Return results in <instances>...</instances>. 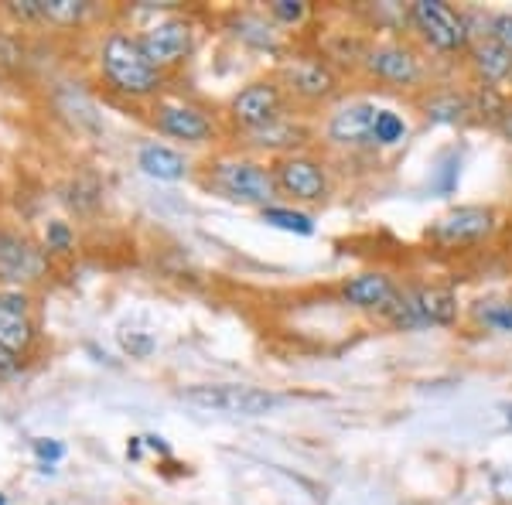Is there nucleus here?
Masks as SVG:
<instances>
[{"mask_svg":"<svg viewBox=\"0 0 512 505\" xmlns=\"http://www.w3.org/2000/svg\"><path fill=\"white\" fill-rule=\"evenodd\" d=\"M99 69H103V76L113 89H120V93H127V96H151L161 89V69L147 59L140 41L123 35V31H113V35L103 41Z\"/></svg>","mask_w":512,"mask_h":505,"instance_id":"f257e3e1","label":"nucleus"},{"mask_svg":"<svg viewBox=\"0 0 512 505\" xmlns=\"http://www.w3.org/2000/svg\"><path fill=\"white\" fill-rule=\"evenodd\" d=\"M181 400L192 403L198 410L209 413H226V417H267L277 407V396L267 389L243 386V383H209V386H192L181 393Z\"/></svg>","mask_w":512,"mask_h":505,"instance_id":"f03ea898","label":"nucleus"},{"mask_svg":"<svg viewBox=\"0 0 512 505\" xmlns=\"http://www.w3.org/2000/svg\"><path fill=\"white\" fill-rule=\"evenodd\" d=\"M212 185L219 188L229 202L239 205H260V209H270V202L277 198V178L270 168L256 161H219L212 168Z\"/></svg>","mask_w":512,"mask_h":505,"instance_id":"7ed1b4c3","label":"nucleus"},{"mask_svg":"<svg viewBox=\"0 0 512 505\" xmlns=\"http://www.w3.org/2000/svg\"><path fill=\"white\" fill-rule=\"evenodd\" d=\"M410 24L437 52H461V48H468V21L454 7L441 4V0H417L410 7Z\"/></svg>","mask_w":512,"mask_h":505,"instance_id":"20e7f679","label":"nucleus"},{"mask_svg":"<svg viewBox=\"0 0 512 505\" xmlns=\"http://www.w3.org/2000/svg\"><path fill=\"white\" fill-rule=\"evenodd\" d=\"M48 270V250H41L38 243H31L24 233L14 229H0V284L21 287L38 284Z\"/></svg>","mask_w":512,"mask_h":505,"instance_id":"39448f33","label":"nucleus"},{"mask_svg":"<svg viewBox=\"0 0 512 505\" xmlns=\"http://www.w3.org/2000/svg\"><path fill=\"white\" fill-rule=\"evenodd\" d=\"M400 328H420V325H451L458 314V297L441 287H424V291L396 294L393 308L386 311Z\"/></svg>","mask_w":512,"mask_h":505,"instance_id":"423d86ee","label":"nucleus"},{"mask_svg":"<svg viewBox=\"0 0 512 505\" xmlns=\"http://www.w3.org/2000/svg\"><path fill=\"white\" fill-rule=\"evenodd\" d=\"M495 212L485 205H461V209L444 212L431 226V236L437 246H472L478 239L492 236Z\"/></svg>","mask_w":512,"mask_h":505,"instance_id":"0eeeda50","label":"nucleus"},{"mask_svg":"<svg viewBox=\"0 0 512 505\" xmlns=\"http://www.w3.org/2000/svg\"><path fill=\"white\" fill-rule=\"evenodd\" d=\"M137 41L147 52V59L158 65V69H164V65H178L192 55L195 31L185 18H164L158 24H151Z\"/></svg>","mask_w":512,"mask_h":505,"instance_id":"6e6552de","label":"nucleus"},{"mask_svg":"<svg viewBox=\"0 0 512 505\" xmlns=\"http://www.w3.org/2000/svg\"><path fill=\"white\" fill-rule=\"evenodd\" d=\"M280 113H284V93L277 82H250L233 96V120L250 134L277 123Z\"/></svg>","mask_w":512,"mask_h":505,"instance_id":"1a4fd4ad","label":"nucleus"},{"mask_svg":"<svg viewBox=\"0 0 512 505\" xmlns=\"http://www.w3.org/2000/svg\"><path fill=\"white\" fill-rule=\"evenodd\" d=\"M274 178H277V192L294 195L301 202H321L328 195V175L315 157H301V154L280 157Z\"/></svg>","mask_w":512,"mask_h":505,"instance_id":"9d476101","label":"nucleus"},{"mask_svg":"<svg viewBox=\"0 0 512 505\" xmlns=\"http://www.w3.org/2000/svg\"><path fill=\"white\" fill-rule=\"evenodd\" d=\"M35 345V321H31V297L7 287L0 291V349L24 355Z\"/></svg>","mask_w":512,"mask_h":505,"instance_id":"9b49d317","label":"nucleus"},{"mask_svg":"<svg viewBox=\"0 0 512 505\" xmlns=\"http://www.w3.org/2000/svg\"><path fill=\"white\" fill-rule=\"evenodd\" d=\"M366 65L376 79L390 82V86H417L424 69L420 59L407 45H376L366 52Z\"/></svg>","mask_w":512,"mask_h":505,"instance_id":"f8f14e48","label":"nucleus"},{"mask_svg":"<svg viewBox=\"0 0 512 505\" xmlns=\"http://www.w3.org/2000/svg\"><path fill=\"white\" fill-rule=\"evenodd\" d=\"M284 79H287V86H291L294 96L311 99V103L335 96V89H338L335 72L328 69V62H321V59H294V62H287L284 65Z\"/></svg>","mask_w":512,"mask_h":505,"instance_id":"ddd939ff","label":"nucleus"},{"mask_svg":"<svg viewBox=\"0 0 512 505\" xmlns=\"http://www.w3.org/2000/svg\"><path fill=\"white\" fill-rule=\"evenodd\" d=\"M154 123H158L161 134L188 140V144H205L212 137V120L202 110L185 103H164L154 110Z\"/></svg>","mask_w":512,"mask_h":505,"instance_id":"4468645a","label":"nucleus"},{"mask_svg":"<svg viewBox=\"0 0 512 505\" xmlns=\"http://www.w3.org/2000/svg\"><path fill=\"white\" fill-rule=\"evenodd\" d=\"M373 103H349L328 120V137L342 147H366L373 144V123H376Z\"/></svg>","mask_w":512,"mask_h":505,"instance_id":"2eb2a0df","label":"nucleus"},{"mask_svg":"<svg viewBox=\"0 0 512 505\" xmlns=\"http://www.w3.org/2000/svg\"><path fill=\"white\" fill-rule=\"evenodd\" d=\"M345 301L355 304V308H366V311H390L396 301V284L386 273H359L352 277L349 284L342 287Z\"/></svg>","mask_w":512,"mask_h":505,"instance_id":"dca6fc26","label":"nucleus"},{"mask_svg":"<svg viewBox=\"0 0 512 505\" xmlns=\"http://www.w3.org/2000/svg\"><path fill=\"white\" fill-rule=\"evenodd\" d=\"M137 168L144 171L147 178H158V181H181L188 175L185 154H178L175 147H168V144H144L140 147Z\"/></svg>","mask_w":512,"mask_h":505,"instance_id":"f3484780","label":"nucleus"},{"mask_svg":"<svg viewBox=\"0 0 512 505\" xmlns=\"http://www.w3.org/2000/svg\"><path fill=\"white\" fill-rule=\"evenodd\" d=\"M475 65L489 82H499L512 72V55L499 45V41H485V45L475 48Z\"/></svg>","mask_w":512,"mask_h":505,"instance_id":"a211bd4d","label":"nucleus"},{"mask_svg":"<svg viewBox=\"0 0 512 505\" xmlns=\"http://www.w3.org/2000/svg\"><path fill=\"white\" fill-rule=\"evenodd\" d=\"M250 140L256 147H287V144H301L304 130L294 127V123H284V117H280L277 123H270V127L253 130Z\"/></svg>","mask_w":512,"mask_h":505,"instance_id":"6ab92c4d","label":"nucleus"},{"mask_svg":"<svg viewBox=\"0 0 512 505\" xmlns=\"http://www.w3.org/2000/svg\"><path fill=\"white\" fill-rule=\"evenodd\" d=\"M475 321L492 331H506V335H512V301H478Z\"/></svg>","mask_w":512,"mask_h":505,"instance_id":"aec40b11","label":"nucleus"},{"mask_svg":"<svg viewBox=\"0 0 512 505\" xmlns=\"http://www.w3.org/2000/svg\"><path fill=\"white\" fill-rule=\"evenodd\" d=\"M38 7H41V21H52V24H76L89 11V4H82V0H38Z\"/></svg>","mask_w":512,"mask_h":505,"instance_id":"412c9836","label":"nucleus"},{"mask_svg":"<svg viewBox=\"0 0 512 505\" xmlns=\"http://www.w3.org/2000/svg\"><path fill=\"white\" fill-rule=\"evenodd\" d=\"M263 222H270V226H277V229H287V233H301V236L315 233V222H311V215L280 209V205H270V209H263Z\"/></svg>","mask_w":512,"mask_h":505,"instance_id":"4be33fe9","label":"nucleus"},{"mask_svg":"<svg viewBox=\"0 0 512 505\" xmlns=\"http://www.w3.org/2000/svg\"><path fill=\"white\" fill-rule=\"evenodd\" d=\"M424 110L431 123H458L465 117V99H458L454 93H437Z\"/></svg>","mask_w":512,"mask_h":505,"instance_id":"5701e85b","label":"nucleus"},{"mask_svg":"<svg viewBox=\"0 0 512 505\" xmlns=\"http://www.w3.org/2000/svg\"><path fill=\"white\" fill-rule=\"evenodd\" d=\"M403 130L407 127L393 110H379L373 123V144H396V140H403Z\"/></svg>","mask_w":512,"mask_h":505,"instance_id":"b1692460","label":"nucleus"},{"mask_svg":"<svg viewBox=\"0 0 512 505\" xmlns=\"http://www.w3.org/2000/svg\"><path fill=\"white\" fill-rule=\"evenodd\" d=\"M72 229L65 222H48V233H45V250L52 253H69L72 250Z\"/></svg>","mask_w":512,"mask_h":505,"instance_id":"393cba45","label":"nucleus"},{"mask_svg":"<svg viewBox=\"0 0 512 505\" xmlns=\"http://www.w3.org/2000/svg\"><path fill=\"white\" fill-rule=\"evenodd\" d=\"M270 14L284 24H297L304 14H308V4H301V0H274V4H270Z\"/></svg>","mask_w":512,"mask_h":505,"instance_id":"a878e982","label":"nucleus"},{"mask_svg":"<svg viewBox=\"0 0 512 505\" xmlns=\"http://www.w3.org/2000/svg\"><path fill=\"white\" fill-rule=\"evenodd\" d=\"M123 349H127L130 355H151L154 352V338L144 335V331H130V335H123Z\"/></svg>","mask_w":512,"mask_h":505,"instance_id":"bb28decb","label":"nucleus"},{"mask_svg":"<svg viewBox=\"0 0 512 505\" xmlns=\"http://www.w3.org/2000/svg\"><path fill=\"white\" fill-rule=\"evenodd\" d=\"M492 41H499V45L512 55V14L492 18Z\"/></svg>","mask_w":512,"mask_h":505,"instance_id":"cd10ccee","label":"nucleus"},{"mask_svg":"<svg viewBox=\"0 0 512 505\" xmlns=\"http://www.w3.org/2000/svg\"><path fill=\"white\" fill-rule=\"evenodd\" d=\"M35 454H38V461H45V465H55V461L65 454V447L59 441H45V437H41V441H35Z\"/></svg>","mask_w":512,"mask_h":505,"instance_id":"c85d7f7f","label":"nucleus"},{"mask_svg":"<svg viewBox=\"0 0 512 505\" xmlns=\"http://www.w3.org/2000/svg\"><path fill=\"white\" fill-rule=\"evenodd\" d=\"M18 369H21V355L0 349V379H4V376H14Z\"/></svg>","mask_w":512,"mask_h":505,"instance_id":"c756f323","label":"nucleus"},{"mask_svg":"<svg viewBox=\"0 0 512 505\" xmlns=\"http://www.w3.org/2000/svg\"><path fill=\"white\" fill-rule=\"evenodd\" d=\"M502 134H506V140L512 144V106L506 110V117H502Z\"/></svg>","mask_w":512,"mask_h":505,"instance_id":"7c9ffc66","label":"nucleus"},{"mask_svg":"<svg viewBox=\"0 0 512 505\" xmlns=\"http://www.w3.org/2000/svg\"><path fill=\"white\" fill-rule=\"evenodd\" d=\"M502 413H506V420H509V427H512V403H506V407H502Z\"/></svg>","mask_w":512,"mask_h":505,"instance_id":"2f4dec72","label":"nucleus"},{"mask_svg":"<svg viewBox=\"0 0 512 505\" xmlns=\"http://www.w3.org/2000/svg\"><path fill=\"white\" fill-rule=\"evenodd\" d=\"M0 505H7V499H4V495H0Z\"/></svg>","mask_w":512,"mask_h":505,"instance_id":"473e14b6","label":"nucleus"}]
</instances>
